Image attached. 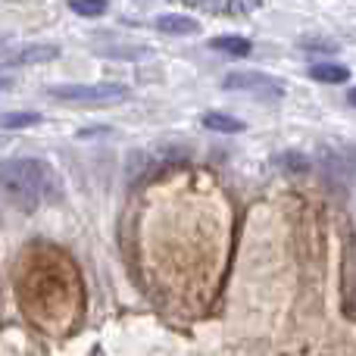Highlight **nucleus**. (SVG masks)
I'll use <instances>...</instances> for the list:
<instances>
[{"label":"nucleus","instance_id":"obj_1","mask_svg":"<svg viewBox=\"0 0 356 356\" xmlns=\"http://www.w3.org/2000/svg\"><path fill=\"white\" fill-rule=\"evenodd\" d=\"M0 194L22 207L25 213L38 209L41 203L63 200V181L44 160L19 156V160H0Z\"/></svg>","mask_w":356,"mask_h":356},{"label":"nucleus","instance_id":"obj_2","mask_svg":"<svg viewBox=\"0 0 356 356\" xmlns=\"http://www.w3.org/2000/svg\"><path fill=\"white\" fill-rule=\"evenodd\" d=\"M54 100L66 104H116L129 97V88L119 81H94V85H54L50 88Z\"/></svg>","mask_w":356,"mask_h":356},{"label":"nucleus","instance_id":"obj_3","mask_svg":"<svg viewBox=\"0 0 356 356\" xmlns=\"http://www.w3.org/2000/svg\"><path fill=\"white\" fill-rule=\"evenodd\" d=\"M222 88L225 91H244L253 94V97H266V100H278L284 94L282 79L266 72H250V69H238V72H228L222 79Z\"/></svg>","mask_w":356,"mask_h":356},{"label":"nucleus","instance_id":"obj_4","mask_svg":"<svg viewBox=\"0 0 356 356\" xmlns=\"http://www.w3.org/2000/svg\"><path fill=\"white\" fill-rule=\"evenodd\" d=\"M60 56L56 44H22V47H13L0 56V66H35V63H54Z\"/></svg>","mask_w":356,"mask_h":356},{"label":"nucleus","instance_id":"obj_5","mask_svg":"<svg viewBox=\"0 0 356 356\" xmlns=\"http://www.w3.org/2000/svg\"><path fill=\"white\" fill-rule=\"evenodd\" d=\"M154 25L163 31V35H175V38H181V35H197V31H200V22H197V19L178 16V13H166V16H160Z\"/></svg>","mask_w":356,"mask_h":356},{"label":"nucleus","instance_id":"obj_6","mask_svg":"<svg viewBox=\"0 0 356 356\" xmlns=\"http://www.w3.org/2000/svg\"><path fill=\"white\" fill-rule=\"evenodd\" d=\"M307 75L322 81V85H344V81L350 79V69L341 66V63H313V66L307 69Z\"/></svg>","mask_w":356,"mask_h":356},{"label":"nucleus","instance_id":"obj_7","mask_svg":"<svg viewBox=\"0 0 356 356\" xmlns=\"http://www.w3.org/2000/svg\"><path fill=\"white\" fill-rule=\"evenodd\" d=\"M97 54L106 60H141V56L154 54V47H147V44H110V47H97Z\"/></svg>","mask_w":356,"mask_h":356},{"label":"nucleus","instance_id":"obj_8","mask_svg":"<svg viewBox=\"0 0 356 356\" xmlns=\"http://www.w3.org/2000/svg\"><path fill=\"white\" fill-rule=\"evenodd\" d=\"M203 129L216 131V135H234V131H244L247 125L241 122V119L228 116V113H203Z\"/></svg>","mask_w":356,"mask_h":356},{"label":"nucleus","instance_id":"obj_9","mask_svg":"<svg viewBox=\"0 0 356 356\" xmlns=\"http://www.w3.org/2000/svg\"><path fill=\"white\" fill-rule=\"evenodd\" d=\"M209 47L219 50V54H228V56H247L253 50V44L241 35H222V38H213Z\"/></svg>","mask_w":356,"mask_h":356},{"label":"nucleus","instance_id":"obj_10","mask_svg":"<svg viewBox=\"0 0 356 356\" xmlns=\"http://www.w3.org/2000/svg\"><path fill=\"white\" fill-rule=\"evenodd\" d=\"M41 113L35 110H13L0 116V129H29V125H41Z\"/></svg>","mask_w":356,"mask_h":356},{"label":"nucleus","instance_id":"obj_11","mask_svg":"<svg viewBox=\"0 0 356 356\" xmlns=\"http://www.w3.org/2000/svg\"><path fill=\"white\" fill-rule=\"evenodd\" d=\"M275 166L282 169V172H294V175L309 172V160L300 154V150H284V154H278L275 156Z\"/></svg>","mask_w":356,"mask_h":356},{"label":"nucleus","instance_id":"obj_12","mask_svg":"<svg viewBox=\"0 0 356 356\" xmlns=\"http://www.w3.org/2000/svg\"><path fill=\"white\" fill-rule=\"evenodd\" d=\"M69 10H72L75 16L97 19V16H104V13L110 10V3H106V0H69Z\"/></svg>","mask_w":356,"mask_h":356},{"label":"nucleus","instance_id":"obj_13","mask_svg":"<svg viewBox=\"0 0 356 356\" xmlns=\"http://www.w3.org/2000/svg\"><path fill=\"white\" fill-rule=\"evenodd\" d=\"M300 47L307 54H338V41H328V38H300Z\"/></svg>","mask_w":356,"mask_h":356},{"label":"nucleus","instance_id":"obj_14","mask_svg":"<svg viewBox=\"0 0 356 356\" xmlns=\"http://www.w3.org/2000/svg\"><path fill=\"white\" fill-rule=\"evenodd\" d=\"M100 135H113L106 125H97V129H79V138L81 141H88V138H100Z\"/></svg>","mask_w":356,"mask_h":356},{"label":"nucleus","instance_id":"obj_15","mask_svg":"<svg viewBox=\"0 0 356 356\" xmlns=\"http://www.w3.org/2000/svg\"><path fill=\"white\" fill-rule=\"evenodd\" d=\"M6 88H10V79H6V75H0V94H3Z\"/></svg>","mask_w":356,"mask_h":356},{"label":"nucleus","instance_id":"obj_16","mask_svg":"<svg viewBox=\"0 0 356 356\" xmlns=\"http://www.w3.org/2000/svg\"><path fill=\"white\" fill-rule=\"evenodd\" d=\"M347 100H350V106H356V88H350V91H347Z\"/></svg>","mask_w":356,"mask_h":356}]
</instances>
